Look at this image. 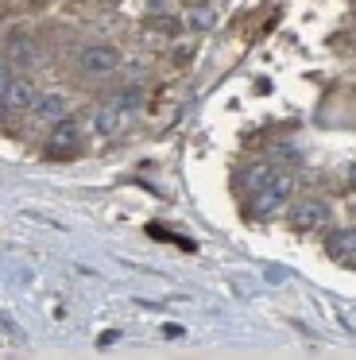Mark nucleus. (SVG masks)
Listing matches in <instances>:
<instances>
[{
    "label": "nucleus",
    "mask_w": 356,
    "mask_h": 360,
    "mask_svg": "<svg viewBox=\"0 0 356 360\" xmlns=\"http://www.w3.org/2000/svg\"><path fill=\"white\" fill-rule=\"evenodd\" d=\"M286 221H291L294 233H317V229L329 225V202L325 198H302V202L291 205Z\"/></svg>",
    "instance_id": "nucleus-1"
},
{
    "label": "nucleus",
    "mask_w": 356,
    "mask_h": 360,
    "mask_svg": "<svg viewBox=\"0 0 356 360\" xmlns=\"http://www.w3.org/2000/svg\"><path fill=\"white\" fill-rule=\"evenodd\" d=\"M77 66H82L89 78H105V74H113L116 66H120V51H116L113 43H89V47H82V55H77Z\"/></svg>",
    "instance_id": "nucleus-2"
},
{
    "label": "nucleus",
    "mask_w": 356,
    "mask_h": 360,
    "mask_svg": "<svg viewBox=\"0 0 356 360\" xmlns=\"http://www.w3.org/2000/svg\"><path fill=\"white\" fill-rule=\"evenodd\" d=\"M291 194H294V179H291V174H279L267 190L252 194L255 198V202H252L255 217H271V213H279V210H283V202H291Z\"/></svg>",
    "instance_id": "nucleus-3"
},
{
    "label": "nucleus",
    "mask_w": 356,
    "mask_h": 360,
    "mask_svg": "<svg viewBox=\"0 0 356 360\" xmlns=\"http://www.w3.org/2000/svg\"><path fill=\"white\" fill-rule=\"evenodd\" d=\"M35 101H39V94L27 78H8L4 82V109L8 112H27V109H35Z\"/></svg>",
    "instance_id": "nucleus-4"
},
{
    "label": "nucleus",
    "mask_w": 356,
    "mask_h": 360,
    "mask_svg": "<svg viewBox=\"0 0 356 360\" xmlns=\"http://www.w3.org/2000/svg\"><path fill=\"white\" fill-rule=\"evenodd\" d=\"M66 109H70V101H66V94H39V101H35V120H43V124H58V120H66Z\"/></svg>",
    "instance_id": "nucleus-5"
},
{
    "label": "nucleus",
    "mask_w": 356,
    "mask_h": 360,
    "mask_svg": "<svg viewBox=\"0 0 356 360\" xmlns=\"http://www.w3.org/2000/svg\"><path fill=\"white\" fill-rule=\"evenodd\" d=\"M120 105H97L93 109V117H89V128H93V136L97 140H105V136H116L120 132Z\"/></svg>",
    "instance_id": "nucleus-6"
},
{
    "label": "nucleus",
    "mask_w": 356,
    "mask_h": 360,
    "mask_svg": "<svg viewBox=\"0 0 356 360\" xmlns=\"http://www.w3.org/2000/svg\"><path fill=\"white\" fill-rule=\"evenodd\" d=\"M325 252H329L333 259H341V264H356V229L333 233L329 240H325Z\"/></svg>",
    "instance_id": "nucleus-7"
},
{
    "label": "nucleus",
    "mask_w": 356,
    "mask_h": 360,
    "mask_svg": "<svg viewBox=\"0 0 356 360\" xmlns=\"http://www.w3.org/2000/svg\"><path fill=\"white\" fill-rule=\"evenodd\" d=\"M275 179H279V171L271 163H252V167H248V174H244V182H248V190H252V194L267 190Z\"/></svg>",
    "instance_id": "nucleus-8"
},
{
    "label": "nucleus",
    "mask_w": 356,
    "mask_h": 360,
    "mask_svg": "<svg viewBox=\"0 0 356 360\" xmlns=\"http://www.w3.org/2000/svg\"><path fill=\"white\" fill-rule=\"evenodd\" d=\"M74 140H77V124L70 117L51 124V151L54 155H62V148H74Z\"/></svg>",
    "instance_id": "nucleus-9"
},
{
    "label": "nucleus",
    "mask_w": 356,
    "mask_h": 360,
    "mask_svg": "<svg viewBox=\"0 0 356 360\" xmlns=\"http://www.w3.org/2000/svg\"><path fill=\"white\" fill-rule=\"evenodd\" d=\"M186 24H190L193 32H209V27L217 24V8L213 4H193L190 16H186Z\"/></svg>",
    "instance_id": "nucleus-10"
},
{
    "label": "nucleus",
    "mask_w": 356,
    "mask_h": 360,
    "mask_svg": "<svg viewBox=\"0 0 356 360\" xmlns=\"http://www.w3.org/2000/svg\"><path fill=\"white\" fill-rule=\"evenodd\" d=\"M12 58H15V63H23V66H31V63H35V58H39V55H31V51H27V43H15V51H12Z\"/></svg>",
    "instance_id": "nucleus-11"
},
{
    "label": "nucleus",
    "mask_w": 356,
    "mask_h": 360,
    "mask_svg": "<svg viewBox=\"0 0 356 360\" xmlns=\"http://www.w3.org/2000/svg\"><path fill=\"white\" fill-rule=\"evenodd\" d=\"M116 105H120V109H136V105H139V89H124V94L116 97Z\"/></svg>",
    "instance_id": "nucleus-12"
},
{
    "label": "nucleus",
    "mask_w": 356,
    "mask_h": 360,
    "mask_svg": "<svg viewBox=\"0 0 356 360\" xmlns=\"http://www.w3.org/2000/svg\"><path fill=\"white\" fill-rule=\"evenodd\" d=\"M348 182H352V186H356V167H352V171H348Z\"/></svg>",
    "instance_id": "nucleus-13"
}]
</instances>
